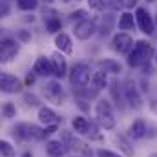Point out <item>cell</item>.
Returning a JSON list of instances; mask_svg holds the SVG:
<instances>
[{"label": "cell", "instance_id": "6da1fadb", "mask_svg": "<svg viewBox=\"0 0 157 157\" xmlns=\"http://www.w3.org/2000/svg\"><path fill=\"white\" fill-rule=\"evenodd\" d=\"M152 55H154L152 44L146 42V40H137V42L133 44L132 51L128 53V60H126V62H128L130 68H141V66H144V64L150 62Z\"/></svg>", "mask_w": 157, "mask_h": 157}, {"label": "cell", "instance_id": "7a4b0ae2", "mask_svg": "<svg viewBox=\"0 0 157 157\" xmlns=\"http://www.w3.org/2000/svg\"><path fill=\"white\" fill-rule=\"evenodd\" d=\"M95 119H97V124L102 130H113L115 128L117 119H115V113H113V108H112L110 101L101 99L95 104Z\"/></svg>", "mask_w": 157, "mask_h": 157}, {"label": "cell", "instance_id": "3957f363", "mask_svg": "<svg viewBox=\"0 0 157 157\" xmlns=\"http://www.w3.org/2000/svg\"><path fill=\"white\" fill-rule=\"evenodd\" d=\"M91 70H90V66L86 64V62H77V64H73V68L70 70V73H68V77H70V82H71V86H75V88H84V86H88V82L91 80Z\"/></svg>", "mask_w": 157, "mask_h": 157}, {"label": "cell", "instance_id": "277c9868", "mask_svg": "<svg viewBox=\"0 0 157 157\" xmlns=\"http://www.w3.org/2000/svg\"><path fill=\"white\" fill-rule=\"evenodd\" d=\"M42 93H44L46 101H49L51 104L60 106V104L64 102V90H62V84H60L59 78H57V80H49V82H46Z\"/></svg>", "mask_w": 157, "mask_h": 157}, {"label": "cell", "instance_id": "5b68a950", "mask_svg": "<svg viewBox=\"0 0 157 157\" xmlns=\"http://www.w3.org/2000/svg\"><path fill=\"white\" fill-rule=\"evenodd\" d=\"M122 93H124V99L126 102L133 108V110H141L143 108V97H141V91L137 88V84L133 80H126L124 82V88H122Z\"/></svg>", "mask_w": 157, "mask_h": 157}, {"label": "cell", "instance_id": "8992f818", "mask_svg": "<svg viewBox=\"0 0 157 157\" xmlns=\"http://www.w3.org/2000/svg\"><path fill=\"white\" fill-rule=\"evenodd\" d=\"M135 18H137V26L144 35H154L155 31V20L152 18V15L148 13L146 7H137L135 9Z\"/></svg>", "mask_w": 157, "mask_h": 157}, {"label": "cell", "instance_id": "52a82bcc", "mask_svg": "<svg viewBox=\"0 0 157 157\" xmlns=\"http://www.w3.org/2000/svg\"><path fill=\"white\" fill-rule=\"evenodd\" d=\"M18 49H20L18 40H15V39L2 40V44H0V60H2V64H9L18 55Z\"/></svg>", "mask_w": 157, "mask_h": 157}, {"label": "cell", "instance_id": "ba28073f", "mask_svg": "<svg viewBox=\"0 0 157 157\" xmlns=\"http://www.w3.org/2000/svg\"><path fill=\"white\" fill-rule=\"evenodd\" d=\"M97 31V22L93 18H84L75 24V29H73V35L78 40H88L90 37H93Z\"/></svg>", "mask_w": 157, "mask_h": 157}, {"label": "cell", "instance_id": "9c48e42d", "mask_svg": "<svg viewBox=\"0 0 157 157\" xmlns=\"http://www.w3.org/2000/svg\"><path fill=\"white\" fill-rule=\"evenodd\" d=\"M133 39H132V35L128 33V31H119L113 35V39H112V46H113V49L119 51V53H130L132 51V48H133Z\"/></svg>", "mask_w": 157, "mask_h": 157}, {"label": "cell", "instance_id": "30bf717a", "mask_svg": "<svg viewBox=\"0 0 157 157\" xmlns=\"http://www.w3.org/2000/svg\"><path fill=\"white\" fill-rule=\"evenodd\" d=\"M0 90L4 93H17V91L22 90V82H20V78H17L15 75L2 71L0 73Z\"/></svg>", "mask_w": 157, "mask_h": 157}, {"label": "cell", "instance_id": "8fae6325", "mask_svg": "<svg viewBox=\"0 0 157 157\" xmlns=\"http://www.w3.org/2000/svg\"><path fill=\"white\" fill-rule=\"evenodd\" d=\"M49 59H51V64H53V75L59 78V80L64 78L68 75V62H66V57L62 55V51L57 49Z\"/></svg>", "mask_w": 157, "mask_h": 157}, {"label": "cell", "instance_id": "7c38bea8", "mask_svg": "<svg viewBox=\"0 0 157 157\" xmlns=\"http://www.w3.org/2000/svg\"><path fill=\"white\" fill-rule=\"evenodd\" d=\"M46 152L51 157H64L70 152V146H68L64 141H60V139H51V141H48V144H46Z\"/></svg>", "mask_w": 157, "mask_h": 157}, {"label": "cell", "instance_id": "4fadbf2b", "mask_svg": "<svg viewBox=\"0 0 157 157\" xmlns=\"http://www.w3.org/2000/svg\"><path fill=\"white\" fill-rule=\"evenodd\" d=\"M37 117H39V121L42 124H46V126H48V124H59V122L62 121V117H60L55 110H51L49 106H40Z\"/></svg>", "mask_w": 157, "mask_h": 157}, {"label": "cell", "instance_id": "5bb4252c", "mask_svg": "<svg viewBox=\"0 0 157 157\" xmlns=\"http://www.w3.org/2000/svg\"><path fill=\"white\" fill-rule=\"evenodd\" d=\"M33 71H35L39 77H51V75H53V64H51V59L39 57V59L35 60Z\"/></svg>", "mask_w": 157, "mask_h": 157}, {"label": "cell", "instance_id": "9a60e30c", "mask_svg": "<svg viewBox=\"0 0 157 157\" xmlns=\"http://www.w3.org/2000/svg\"><path fill=\"white\" fill-rule=\"evenodd\" d=\"M55 46H57L59 51H62V53H66V55H71V53H73L71 37H70L68 33H64V31H60V33L55 35Z\"/></svg>", "mask_w": 157, "mask_h": 157}, {"label": "cell", "instance_id": "2e32d148", "mask_svg": "<svg viewBox=\"0 0 157 157\" xmlns=\"http://www.w3.org/2000/svg\"><path fill=\"white\" fill-rule=\"evenodd\" d=\"M90 126H91V122L86 117H82V115H75V117L71 119V128H73V132L77 135H88Z\"/></svg>", "mask_w": 157, "mask_h": 157}, {"label": "cell", "instance_id": "e0dca14e", "mask_svg": "<svg viewBox=\"0 0 157 157\" xmlns=\"http://www.w3.org/2000/svg\"><path fill=\"white\" fill-rule=\"evenodd\" d=\"M135 26H137V18H135L133 13H130V11L121 13V17H119V29L132 31V29H135Z\"/></svg>", "mask_w": 157, "mask_h": 157}, {"label": "cell", "instance_id": "ac0fdd59", "mask_svg": "<svg viewBox=\"0 0 157 157\" xmlns=\"http://www.w3.org/2000/svg\"><path fill=\"white\" fill-rule=\"evenodd\" d=\"M130 137L133 139V141H139V139H143L144 135H146V124H144V121H141V119H137V121H133L132 124H130Z\"/></svg>", "mask_w": 157, "mask_h": 157}, {"label": "cell", "instance_id": "d6986e66", "mask_svg": "<svg viewBox=\"0 0 157 157\" xmlns=\"http://www.w3.org/2000/svg\"><path fill=\"white\" fill-rule=\"evenodd\" d=\"M97 66H99L101 70L108 71L110 75H119V73L122 71V66L119 64L117 60H113V59H102V60L97 62Z\"/></svg>", "mask_w": 157, "mask_h": 157}, {"label": "cell", "instance_id": "ffe728a7", "mask_svg": "<svg viewBox=\"0 0 157 157\" xmlns=\"http://www.w3.org/2000/svg\"><path fill=\"white\" fill-rule=\"evenodd\" d=\"M91 84H93V88L95 90H104L110 82H108V71H104V70H97V71H93V75H91Z\"/></svg>", "mask_w": 157, "mask_h": 157}, {"label": "cell", "instance_id": "44dd1931", "mask_svg": "<svg viewBox=\"0 0 157 157\" xmlns=\"http://www.w3.org/2000/svg\"><path fill=\"white\" fill-rule=\"evenodd\" d=\"M13 133H15V137L20 139V141H29V124H28V122L17 124V126L13 128Z\"/></svg>", "mask_w": 157, "mask_h": 157}, {"label": "cell", "instance_id": "7402d4cb", "mask_svg": "<svg viewBox=\"0 0 157 157\" xmlns=\"http://www.w3.org/2000/svg\"><path fill=\"white\" fill-rule=\"evenodd\" d=\"M46 29H48V33H60V29H62L60 18H59V17L46 18Z\"/></svg>", "mask_w": 157, "mask_h": 157}, {"label": "cell", "instance_id": "603a6c76", "mask_svg": "<svg viewBox=\"0 0 157 157\" xmlns=\"http://www.w3.org/2000/svg\"><path fill=\"white\" fill-rule=\"evenodd\" d=\"M0 154H2V157H15L17 155L15 146H13L9 141H6V139L0 141Z\"/></svg>", "mask_w": 157, "mask_h": 157}, {"label": "cell", "instance_id": "cb8c5ba5", "mask_svg": "<svg viewBox=\"0 0 157 157\" xmlns=\"http://www.w3.org/2000/svg\"><path fill=\"white\" fill-rule=\"evenodd\" d=\"M17 7L20 11H33L39 7V0H17Z\"/></svg>", "mask_w": 157, "mask_h": 157}, {"label": "cell", "instance_id": "d4e9b609", "mask_svg": "<svg viewBox=\"0 0 157 157\" xmlns=\"http://www.w3.org/2000/svg\"><path fill=\"white\" fill-rule=\"evenodd\" d=\"M2 117L4 119L17 117V106L13 102H4V106H2Z\"/></svg>", "mask_w": 157, "mask_h": 157}, {"label": "cell", "instance_id": "484cf974", "mask_svg": "<svg viewBox=\"0 0 157 157\" xmlns=\"http://www.w3.org/2000/svg\"><path fill=\"white\" fill-rule=\"evenodd\" d=\"M99 128H101V126H97L95 122H91L90 132H88V135H90V139H91V141H102V139H104V137H102V133L99 132Z\"/></svg>", "mask_w": 157, "mask_h": 157}, {"label": "cell", "instance_id": "4316f807", "mask_svg": "<svg viewBox=\"0 0 157 157\" xmlns=\"http://www.w3.org/2000/svg\"><path fill=\"white\" fill-rule=\"evenodd\" d=\"M117 143H119V146H121V150H122L126 155H133V148H130V144H128V141L124 139V135H117Z\"/></svg>", "mask_w": 157, "mask_h": 157}, {"label": "cell", "instance_id": "83f0119b", "mask_svg": "<svg viewBox=\"0 0 157 157\" xmlns=\"http://www.w3.org/2000/svg\"><path fill=\"white\" fill-rule=\"evenodd\" d=\"M88 6L93 11H102L108 6V0H88Z\"/></svg>", "mask_w": 157, "mask_h": 157}, {"label": "cell", "instance_id": "f1b7e54d", "mask_svg": "<svg viewBox=\"0 0 157 157\" xmlns=\"http://www.w3.org/2000/svg\"><path fill=\"white\" fill-rule=\"evenodd\" d=\"M121 86H119L117 80H112L110 82V91H112V95H113V99L117 101V102H121V90H119Z\"/></svg>", "mask_w": 157, "mask_h": 157}, {"label": "cell", "instance_id": "f546056e", "mask_svg": "<svg viewBox=\"0 0 157 157\" xmlns=\"http://www.w3.org/2000/svg\"><path fill=\"white\" fill-rule=\"evenodd\" d=\"M17 40L22 42V44H26V42L31 40V33L28 29H20V31H17Z\"/></svg>", "mask_w": 157, "mask_h": 157}, {"label": "cell", "instance_id": "4dcf8cb0", "mask_svg": "<svg viewBox=\"0 0 157 157\" xmlns=\"http://www.w3.org/2000/svg\"><path fill=\"white\" fill-rule=\"evenodd\" d=\"M95 155H97V157H122L121 154L112 152V150H106V148H99V150L95 152Z\"/></svg>", "mask_w": 157, "mask_h": 157}, {"label": "cell", "instance_id": "1f68e13d", "mask_svg": "<svg viewBox=\"0 0 157 157\" xmlns=\"http://www.w3.org/2000/svg\"><path fill=\"white\" fill-rule=\"evenodd\" d=\"M24 101H26V104L28 106H39V97L37 95H33V93H24Z\"/></svg>", "mask_w": 157, "mask_h": 157}, {"label": "cell", "instance_id": "d6a6232c", "mask_svg": "<svg viewBox=\"0 0 157 157\" xmlns=\"http://www.w3.org/2000/svg\"><path fill=\"white\" fill-rule=\"evenodd\" d=\"M70 18L80 22V20H84V18H88V17H86V11H84V9H77V11H73V13L70 15Z\"/></svg>", "mask_w": 157, "mask_h": 157}, {"label": "cell", "instance_id": "836d02e7", "mask_svg": "<svg viewBox=\"0 0 157 157\" xmlns=\"http://www.w3.org/2000/svg\"><path fill=\"white\" fill-rule=\"evenodd\" d=\"M110 24H112V15H106V24L102 22V28H101V35H108V33H110V28H112Z\"/></svg>", "mask_w": 157, "mask_h": 157}, {"label": "cell", "instance_id": "e575fe53", "mask_svg": "<svg viewBox=\"0 0 157 157\" xmlns=\"http://www.w3.org/2000/svg\"><path fill=\"white\" fill-rule=\"evenodd\" d=\"M57 130H59V124H48V126L44 128V139L49 137V135H53Z\"/></svg>", "mask_w": 157, "mask_h": 157}, {"label": "cell", "instance_id": "d590c367", "mask_svg": "<svg viewBox=\"0 0 157 157\" xmlns=\"http://www.w3.org/2000/svg\"><path fill=\"white\" fill-rule=\"evenodd\" d=\"M37 77H39V75H37L35 71H33V73L29 71V73H28V77H26V86H31V84H35V78H37Z\"/></svg>", "mask_w": 157, "mask_h": 157}, {"label": "cell", "instance_id": "8d00e7d4", "mask_svg": "<svg viewBox=\"0 0 157 157\" xmlns=\"http://www.w3.org/2000/svg\"><path fill=\"white\" fill-rule=\"evenodd\" d=\"M7 13H9V6H7V2H4L2 4V17H7Z\"/></svg>", "mask_w": 157, "mask_h": 157}, {"label": "cell", "instance_id": "74e56055", "mask_svg": "<svg viewBox=\"0 0 157 157\" xmlns=\"http://www.w3.org/2000/svg\"><path fill=\"white\" fill-rule=\"evenodd\" d=\"M137 4V0H126V6L128 7H132V6H135Z\"/></svg>", "mask_w": 157, "mask_h": 157}, {"label": "cell", "instance_id": "f35d334b", "mask_svg": "<svg viewBox=\"0 0 157 157\" xmlns=\"http://www.w3.org/2000/svg\"><path fill=\"white\" fill-rule=\"evenodd\" d=\"M22 157H33V155H31L29 152H24V154H22Z\"/></svg>", "mask_w": 157, "mask_h": 157}, {"label": "cell", "instance_id": "ab89813d", "mask_svg": "<svg viewBox=\"0 0 157 157\" xmlns=\"http://www.w3.org/2000/svg\"><path fill=\"white\" fill-rule=\"evenodd\" d=\"M42 2H46V4H51V2H55V0H42Z\"/></svg>", "mask_w": 157, "mask_h": 157}, {"label": "cell", "instance_id": "60d3db41", "mask_svg": "<svg viewBox=\"0 0 157 157\" xmlns=\"http://www.w3.org/2000/svg\"><path fill=\"white\" fill-rule=\"evenodd\" d=\"M60 2H64V4H68V2H71V0H60Z\"/></svg>", "mask_w": 157, "mask_h": 157}, {"label": "cell", "instance_id": "b9f144b4", "mask_svg": "<svg viewBox=\"0 0 157 157\" xmlns=\"http://www.w3.org/2000/svg\"><path fill=\"white\" fill-rule=\"evenodd\" d=\"M148 157H157V154H150V155H148Z\"/></svg>", "mask_w": 157, "mask_h": 157}, {"label": "cell", "instance_id": "7bdbcfd3", "mask_svg": "<svg viewBox=\"0 0 157 157\" xmlns=\"http://www.w3.org/2000/svg\"><path fill=\"white\" fill-rule=\"evenodd\" d=\"M154 20H155V26H157V15H155V18H154Z\"/></svg>", "mask_w": 157, "mask_h": 157}, {"label": "cell", "instance_id": "ee69618b", "mask_svg": "<svg viewBox=\"0 0 157 157\" xmlns=\"http://www.w3.org/2000/svg\"><path fill=\"white\" fill-rule=\"evenodd\" d=\"M155 64H157V53H155Z\"/></svg>", "mask_w": 157, "mask_h": 157}, {"label": "cell", "instance_id": "f6af8a7d", "mask_svg": "<svg viewBox=\"0 0 157 157\" xmlns=\"http://www.w3.org/2000/svg\"><path fill=\"white\" fill-rule=\"evenodd\" d=\"M146 2H155V0H146Z\"/></svg>", "mask_w": 157, "mask_h": 157}]
</instances>
